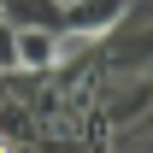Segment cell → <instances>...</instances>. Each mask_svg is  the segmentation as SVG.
I'll use <instances>...</instances> for the list:
<instances>
[{"label":"cell","mask_w":153,"mask_h":153,"mask_svg":"<svg viewBox=\"0 0 153 153\" xmlns=\"http://www.w3.org/2000/svg\"><path fill=\"white\" fill-rule=\"evenodd\" d=\"M124 18H130V0H76V6H65V24L94 36V41H106Z\"/></svg>","instance_id":"cell-1"},{"label":"cell","mask_w":153,"mask_h":153,"mask_svg":"<svg viewBox=\"0 0 153 153\" xmlns=\"http://www.w3.org/2000/svg\"><path fill=\"white\" fill-rule=\"evenodd\" d=\"M0 18L12 30H65V6L59 0H0Z\"/></svg>","instance_id":"cell-2"},{"label":"cell","mask_w":153,"mask_h":153,"mask_svg":"<svg viewBox=\"0 0 153 153\" xmlns=\"http://www.w3.org/2000/svg\"><path fill=\"white\" fill-rule=\"evenodd\" d=\"M18 71L53 76V30H18Z\"/></svg>","instance_id":"cell-3"},{"label":"cell","mask_w":153,"mask_h":153,"mask_svg":"<svg viewBox=\"0 0 153 153\" xmlns=\"http://www.w3.org/2000/svg\"><path fill=\"white\" fill-rule=\"evenodd\" d=\"M18 71V30L0 18V76H12Z\"/></svg>","instance_id":"cell-4"},{"label":"cell","mask_w":153,"mask_h":153,"mask_svg":"<svg viewBox=\"0 0 153 153\" xmlns=\"http://www.w3.org/2000/svg\"><path fill=\"white\" fill-rule=\"evenodd\" d=\"M12 153H41V147H30V141H24V147H12Z\"/></svg>","instance_id":"cell-5"},{"label":"cell","mask_w":153,"mask_h":153,"mask_svg":"<svg viewBox=\"0 0 153 153\" xmlns=\"http://www.w3.org/2000/svg\"><path fill=\"white\" fill-rule=\"evenodd\" d=\"M0 153H12V141H6V135H0Z\"/></svg>","instance_id":"cell-6"},{"label":"cell","mask_w":153,"mask_h":153,"mask_svg":"<svg viewBox=\"0 0 153 153\" xmlns=\"http://www.w3.org/2000/svg\"><path fill=\"white\" fill-rule=\"evenodd\" d=\"M59 6H76V0H59Z\"/></svg>","instance_id":"cell-7"}]
</instances>
